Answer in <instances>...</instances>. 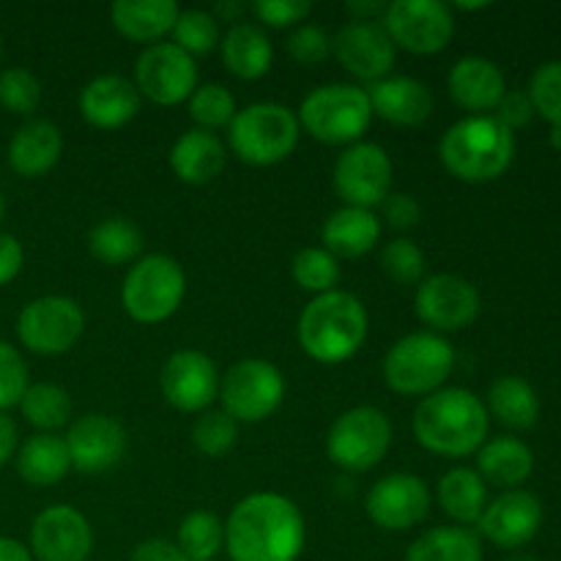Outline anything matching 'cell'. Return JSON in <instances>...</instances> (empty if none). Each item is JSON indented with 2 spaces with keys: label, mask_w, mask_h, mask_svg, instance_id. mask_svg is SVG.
<instances>
[{
  "label": "cell",
  "mask_w": 561,
  "mask_h": 561,
  "mask_svg": "<svg viewBox=\"0 0 561 561\" xmlns=\"http://www.w3.org/2000/svg\"><path fill=\"white\" fill-rule=\"evenodd\" d=\"M64 157V135L47 118H31L9 140V164L22 179H42Z\"/></svg>",
  "instance_id": "obj_25"
},
{
  "label": "cell",
  "mask_w": 561,
  "mask_h": 561,
  "mask_svg": "<svg viewBox=\"0 0 561 561\" xmlns=\"http://www.w3.org/2000/svg\"><path fill=\"white\" fill-rule=\"evenodd\" d=\"M225 159H228V148L214 131L190 129L170 148V168L179 175V181L192 186L211 184L222 173Z\"/></svg>",
  "instance_id": "obj_28"
},
{
  "label": "cell",
  "mask_w": 561,
  "mask_h": 561,
  "mask_svg": "<svg viewBox=\"0 0 561 561\" xmlns=\"http://www.w3.org/2000/svg\"><path fill=\"white\" fill-rule=\"evenodd\" d=\"M27 387L31 383H27L25 359H22V354L14 345L0 340V414L20 405Z\"/></svg>",
  "instance_id": "obj_45"
},
{
  "label": "cell",
  "mask_w": 561,
  "mask_h": 561,
  "mask_svg": "<svg viewBox=\"0 0 561 561\" xmlns=\"http://www.w3.org/2000/svg\"><path fill=\"white\" fill-rule=\"evenodd\" d=\"M535 471V453L529 444L513 436L491 438L477 453V474L485 480V485L504 488V491H518Z\"/></svg>",
  "instance_id": "obj_30"
},
{
  "label": "cell",
  "mask_w": 561,
  "mask_h": 561,
  "mask_svg": "<svg viewBox=\"0 0 561 561\" xmlns=\"http://www.w3.org/2000/svg\"><path fill=\"white\" fill-rule=\"evenodd\" d=\"M411 427L420 447H425L427 453L442 458H469L488 442L491 416L474 392L449 387L422 398Z\"/></svg>",
  "instance_id": "obj_2"
},
{
  "label": "cell",
  "mask_w": 561,
  "mask_h": 561,
  "mask_svg": "<svg viewBox=\"0 0 561 561\" xmlns=\"http://www.w3.org/2000/svg\"><path fill=\"white\" fill-rule=\"evenodd\" d=\"M0 58H3V38H0Z\"/></svg>",
  "instance_id": "obj_59"
},
{
  "label": "cell",
  "mask_w": 561,
  "mask_h": 561,
  "mask_svg": "<svg viewBox=\"0 0 561 561\" xmlns=\"http://www.w3.org/2000/svg\"><path fill=\"white\" fill-rule=\"evenodd\" d=\"M447 88L453 102L471 115H488L507 93L504 71L482 55H466L449 69Z\"/></svg>",
  "instance_id": "obj_23"
},
{
  "label": "cell",
  "mask_w": 561,
  "mask_h": 561,
  "mask_svg": "<svg viewBox=\"0 0 561 561\" xmlns=\"http://www.w3.org/2000/svg\"><path fill=\"white\" fill-rule=\"evenodd\" d=\"M405 561H485L482 540L466 526H436L416 537Z\"/></svg>",
  "instance_id": "obj_34"
},
{
  "label": "cell",
  "mask_w": 561,
  "mask_h": 561,
  "mask_svg": "<svg viewBox=\"0 0 561 561\" xmlns=\"http://www.w3.org/2000/svg\"><path fill=\"white\" fill-rule=\"evenodd\" d=\"M381 211L389 228L394 230H411L422 219L420 201L414 195H405V192H389L381 203Z\"/></svg>",
  "instance_id": "obj_48"
},
{
  "label": "cell",
  "mask_w": 561,
  "mask_h": 561,
  "mask_svg": "<svg viewBox=\"0 0 561 561\" xmlns=\"http://www.w3.org/2000/svg\"><path fill=\"white\" fill-rule=\"evenodd\" d=\"M239 442V422L225 414L222 409H208L192 425V444L206 458H222Z\"/></svg>",
  "instance_id": "obj_40"
},
{
  "label": "cell",
  "mask_w": 561,
  "mask_h": 561,
  "mask_svg": "<svg viewBox=\"0 0 561 561\" xmlns=\"http://www.w3.org/2000/svg\"><path fill=\"white\" fill-rule=\"evenodd\" d=\"M88 250L104 266H121V263L140 261L142 233L131 219L107 217L91 228V233H88Z\"/></svg>",
  "instance_id": "obj_35"
},
{
  "label": "cell",
  "mask_w": 561,
  "mask_h": 561,
  "mask_svg": "<svg viewBox=\"0 0 561 561\" xmlns=\"http://www.w3.org/2000/svg\"><path fill=\"white\" fill-rule=\"evenodd\" d=\"M186 113L195 121V129L214 131L228 129L239 107H236V96L222 82H206V85H197L195 93L186 99Z\"/></svg>",
  "instance_id": "obj_38"
},
{
  "label": "cell",
  "mask_w": 561,
  "mask_h": 561,
  "mask_svg": "<svg viewBox=\"0 0 561 561\" xmlns=\"http://www.w3.org/2000/svg\"><path fill=\"white\" fill-rule=\"evenodd\" d=\"M510 561H535V559H531V557H524V553H515V557L510 559Z\"/></svg>",
  "instance_id": "obj_57"
},
{
  "label": "cell",
  "mask_w": 561,
  "mask_h": 561,
  "mask_svg": "<svg viewBox=\"0 0 561 561\" xmlns=\"http://www.w3.org/2000/svg\"><path fill=\"white\" fill-rule=\"evenodd\" d=\"M488 5H491V3H455V9H460V11H482V9H488Z\"/></svg>",
  "instance_id": "obj_55"
},
{
  "label": "cell",
  "mask_w": 561,
  "mask_h": 561,
  "mask_svg": "<svg viewBox=\"0 0 561 561\" xmlns=\"http://www.w3.org/2000/svg\"><path fill=\"white\" fill-rule=\"evenodd\" d=\"M140 113V91L121 75H99L82 88L80 115L93 129L113 131Z\"/></svg>",
  "instance_id": "obj_24"
},
{
  "label": "cell",
  "mask_w": 561,
  "mask_h": 561,
  "mask_svg": "<svg viewBox=\"0 0 561 561\" xmlns=\"http://www.w3.org/2000/svg\"><path fill=\"white\" fill-rule=\"evenodd\" d=\"M250 11L257 22L268 27L301 25L312 14L310 0H257L250 3Z\"/></svg>",
  "instance_id": "obj_47"
},
{
  "label": "cell",
  "mask_w": 561,
  "mask_h": 561,
  "mask_svg": "<svg viewBox=\"0 0 561 561\" xmlns=\"http://www.w3.org/2000/svg\"><path fill=\"white\" fill-rule=\"evenodd\" d=\"M392 159L383 146L359 140L345 148L334 162L332 184L343 206L370 208L381 206L392 186Z\"/></svg>",
  "instance_id": "obj_13"
},
{
  "label": "cell",
  "mask_w": 561,
  "mask_h": 561,
  "mask_svg": "<svg viewBox=\"0 0 561 561\" xmlns=\"http://www.w3.org/2000/svg\"><path fill=\"white\" fill-rule=\"evenodd\" d=\"M542 526V504L535 493L524 491H504L502 496H496L493 502H488L485 513H482L480 535L488 542H493L496 548L504 551H518L526 542H531L537 537Z\"/></svg>",
  "instance_id": "obj_21"
},
{
  "label": "cell",
  "mask_w": 561,
  "mask_h": 561,
  "mask_svg": "<svg viewBox=\"0 0 561 561\" xmlns=\"http://www.w3.org/2000/svg\"><path fill=\"white\" fill-rule=\"evenodd\" d=\"M186 294V274L170 255H142L131 263L121 285L124 312L137 323H162L175 316Z\"/></svg>",
  "instance_id": "obj_8"
},
{
  "label": "cell",
  "mask_w": 561,
  "mask_h": 561,
  "mask_svg": "<svg viewBox=\"0 0 561 561\" xmlns=\"http://www.w3.org/2000/svg\"><path fill=\"white\" fill-rule=\"evenodd\" d=\"M135 85L140 96L159 107H175L186 102L197 88V66L192 55L173 42L148 44L135 64Z\"/></svg>",
  "instance_id": "obj_14"
},
{
  "label": "cell",
  "mask_w": 561,
  "mask_h": 561,
  "mask_svg": "<svg viewBox=\"0 0 561 561\" xmlns=\"http://www.w3.org/2000/svg\"><path fill=\"white\" fill-rule=\"evenodd\" d=\"M22 263H25V250H22L20 239L11 233H0V288L22 272Z\"/></svg>",
  "instance_id": "obj_50"
},
{
  "label": "cell",
  "mask_w": 561,
  "mask_h": 561,
  "mask_svg": "<svg viewBox=\"0 0 561 561\" xmlns=\"http://www.w3.org/2000/svg\"><path fill=\"white\" fill-rule=\"evenodd\" d=\"M301 137L299 118L290 107L277 102H255L239 110L228 126V146L241 162L268 168L296 151Z\"/></svg>",
  "instance_id": "obj_5"
},
{
  "label": "cell",
  "mask_w": 561,
  "mask_h": 561,
  "mask_svg": "<svg viewBox=\"0 0 561 561\" xmlns=\"http://www.w3.org/2000/svg\"><path fill=\"white\" fill-rule=\"evenodd\" d=\"M175 546L190 561H211L225 548V524L208 510H195L179 524Z\"/></svg>",
  "instance_id": "obj_37"
},
{
  "label": "cell",
  "mask_w": 561,
  "mask_h": 561,
  "mask_svg": "<svg viewBox=\"0 0 561 561\" xmlns=\"http://www.w3.org/2000/svg\"><path fill=\"white\" fill-rule=\"evenodd\" d=\"M219 49H222L225 69L244 82L266 77L274 64L272 38L257 22L241 20L230 25L228 33L219 38Z\"/></svg>",
  "instance_id": "obj_27"
},
{
  "label": "cell",
  "mask_w": 561,
  "mask_h": 561,
  "mask_svg": "<svg viewBox=\"0 0 561 561\" xmlns=\"http://www.w3.org/2000/svg\"><path fill=\"white\" fill-rule=\"evenodd\" d=\"M296 118L323 146H354L370 129L373 107L365 88L332 82L307 93Z\"/></svg>",
  "instance_id": "obj_7"
},
{
  "label": "cell",
  "mask_w": 561,
  "mask_h": 561,
  "mask_svg": "<svg viewBox=\"0 0 561 561\" xmlns=\"http://www.w3.org/2000/svg\"><path fill=\"white\" fill-rule=\"evenodd\" d=\"M455 367V348L436 332L400 337L383 356V381L400 398H427L438 392Z\"/></svg>",
  "instance_id": "obj_6"
},
{
  "label": "cell",
  "mask_w": 561,
  "mask_h": 561,
  "mask_svg": "<svg viewBox=\"0 0 561 561\" xmlns=\"http://www.w3.org/2000/svg\"><path fill=\"white\" fill-rule=\"evenodd\" d=\"M20 449V431L9 414H0V469L9 463Z\"/></svg>",
  "instance_id": "obj_52"
},
{
  "label": "cell",
  "mask_w": 561,
  "mask_h": 561,
  "mask_svg": "<svg viewBox=\"0 0 561 561\" xmlns=\"http://www.w3.org/2000/svg\"><path fill=\"white\" fill-rule=\"evenodd\" d=\"M367 518L383 531H409L431 513V491L416 474L381 477L367 493Z\"/></svg>",
  "instance_id": "obj_17"
},
{
  "label": "cell",
  "mask_w": 561,
  "mask_h": 561,
  "mask_svg": "<svg viewBox=\"0 0 561 561\" xmlns=\"http://www.w3.org/2000/svg\"><path fill=\"white\" fill-rule=\"evenodd\" d=\"M222 411L236 422H263L283 405L285 378L266 359H241L219 381Z\"/></svg>",
  "instance_id": "obj_11"
},
{
  "label": "cell",
  "mask_w": 561,
  "mask_h": 561,
  "mask_svg": "<svg viewBox=\"0 0 561 561\" xmlns=\"http://www.w3.org/2000/svg\"><path fill=\"white\" fill-rule=\"evenodd\" d=\"M416 316L433 332H460L480 318V290L460 274H431L416 288Z\"/></svg>",
  "instance_id": "obj_15"
},
{
  "label": "cell",
  "mask_w": 561,
  "mask_h": 561,
  "mask_svg": "<svg viewBox=\"0 0 561 561\" xmlns=\"http://www.w3.org/2000/svg\"><path fill=\"white\" fill-rule=\"evenodd\" d=\"M27 548L36 561H88L93 551V529L80 510L55 504L33 518Z\"/></svg>",
  "instance_id": "obj_18"
},
{
  "label": "cell",
  "mask_w": 561,
  "mask_h": 561,
  "mask_svg": "<svg viewBox=\"0 0 561 561\" xmlns=\"http://www.w3.org/2000/svg\"><path fill=\"white\" fill-rule=\"evenodd\" d=\"M20 411L38 433H58L71 420V398L58 383H31L20 400Z\"/></svg>",
  "instance_id": "obj_36"
},
{
  "label": "cell",
  "mask_w": 561,
  "mask_h": 561,
  "mask_svg": "<svg viewBox=\"0 0 561 561\" xmlns=\"http://www.w3.org/2000/svg\"><path fill=\"white\" fill-rule=\"evenodd\" d=\"M392 447V422L376 405H356L340 414L329 427L327 453L345 471H370Z\"/></svg>",
  "instance_id": "obj_9"
},
{
  "label": "cell",
  "mask_w": 561,
  "mask_h": 561,
  "mask_svg": "<svg viewBox=\"0 0 561 561\" xmlns=\"http://www.w3.org/2000/svg\"><path fill=\"white\" fill-rule=\"evenodd\" d=\"M378 239H381V219L370 208H337L329 214L321 228L323 250L332 252L337 261L340 257L354 261V257L367 255L370 250H376Z\"/></svg>",
  "instance_id": "obj_26"
},
{
  "label": "cell",
  "mask_w": 561,
  "mask_h": 561,
  "mask_svg": "<svg viewBox=\"0 0 561 561\" xmlns=\"http://www.w3.org/2000/svg\"><path fill=\"white\" fill-rule=\"evenodd\" d=\"M438 504L444 513L455 520L458 526H477L482 513L488 507V485L477 469L469 466H455L438 482Z\"/></svg>",
  "instance_id": "obj_32"
},
{
  "label": "cell",
  "mask_w": 561,
  "mask_h": 561,
  "mask_svg": "<svg viewBox=\"0 0 561 561\" xmlns=\"http://www.w3.org/2000/svg\"><path fill=\"white\" fill-rule=\"evenodd\" d=\"M290 58L301 66H318L332 53V38L318 25H296L285 42Z\"/></svg>",
  "instance_id": "obj_46"
},
{
  "label": "cell",
  "mask_w": 561,
  "mask_h": 561,
  "mask_svg": "<svg viewBox=\"0 0 561 561\" xmlns=\"http://www.w3.org/2000/svg\"><path fill=\"white\" fill-rule=\"evenodd\" d=\"M173 44L184 49L186 55H208L219 47V22L211 11L186 9L181 11L173 27Z\"/></svg>",
  "instance_id": "obj_41"
},
{
  "label": "cell",
  "mask_w": 561,
  "mask_h": 561,
  "mask_svg": "<svg viewBox=\"0 0 561 561\" xmlns=\"http://www.w3.org/2000/svg\"><path fill=\"white\" fill-rule=\"evenodd\" d=\"M381 27L394 47L414 55H436L453 42L455 14L444 0H394L383 9Z\"/></svg>",
  "instance_id": "obj_12"
},
{
  "label": "cell",
  "mask_w": 561,
  "mask_h": 561,
  "mask_svg": "<svg viewBox=\"0 0 561 561\" xmlns=\"http://www.w3.org/2000/svg\"><path fill=\"white\" fill-rule=\"evenodd\" d=\"M442 164L466 184L502 179L515 159V135L493 115H469L444 131L438 142Z\"/></svg>",
  "instance_id": "obj_4"
},
{
  "label": "cell",
  "mask_w": 561,
  "mask_h": 561,
  "mask_svg": "<svg viewBox=\"0 0 561 561\" xmlns=\"http://www.w3.org/2000/svg\"><path fill=\"white\" fill-rule=\"evenodd\" d=\"M526 93H529L535 113L546 124H551V129H561V60H548V64L537 66Z\"/></svg>",
  "instance_id": "obj_42"
},
{
  "label": "cell",
  "mask_w": 561,
  "mask_h": 561,
  "mask_svg": "<svg viewBox=\"0 0 561 561\" xmlns=\"http://www.w3.org/2000/svg\"><path fill=\"white\" fill-rule=\"evenodd\" d=\"M0 561H36L31 548L14 537H0Z\"/></svg>",
  "instance_id": "obj_53"
},
{
  "label": "cell",
  "mask_w": 561,
  "mask_h": 561,
  "mask_svg": "<svg viewBox=\"0 0 561 561\" xmlns=\"http://www.w3.org/2000/svg\"><path fill=\"white\" fill-rule=\"evenodd\" d=\"M219 376L211 356L195 348H181L168 356L159 373L164 400L184 414H203L219 398Z\"/></svg>",
  "instance_id": "obj_16"
},
{
  "label": "cell",
  "mask_w": 561,
  "mask_h": 561,
  "mask_svg": "<svg viewBox=\"0 0 561 561\" xmlns=\"http://www.w3.org/2000/svg\"><path fill=\"white\" fill-rule=\"evenodd\" d=\"M370 318L365 305L348 290L316 296L301 310L296 337L301 351L321 365H343L359 354L367 340Z\"/></svg>",
  "instance_id": "obj_3"
},
{
  "label": "cell",
  "mask_w": 561,
  "mask_h": 561,
  "mask_svg": "<svg viewBox=\"0 0 561 561\" xmlns=\"http://www.w3.org/2000/svg\"><path fill=\"white\" fill-rule=\"evenodd\" d=\"M250 11V3H236V0H230V3H217L214 5V20L217 22H230V25H236V22H241V16Z\"/></svg>",
  "instance_id": "obj_54"
},
{
  "label": "cell",
  "mask_w": 561,
  "mask_h": 561,
  "mask_svg": "<svg viewBox=\"0 0 561 561\" xmlns=\"http://www.w3.org/2000/svg\"><path fill=\"white\" fill-rule=\"evenodd\" d=\"M307 526L301 510L279 493H250L225 520L230 561H296L305 551Z\"/></svg>",
  "instance_id": "obj_1"
},
{
  "label": "cell",
  "mask_w": 561,
  "mask_h": 561,
  "mask_svg": "<svg viewBox=\"0 0 561 561\" xmlns=\"http://www.w3.org/2000/svg\"><path fill=\"white\" fill-rule=\"evenodd\" d=\"M3 214H5V201H3V195H0V219H3Z\"/></svg>",
  "instance_id": "obj_58"
},
{
  "label": "cell",
  "mask_w": 561,
  "mask_h": 561,
  "mask_svg": "<svg viewBox=\"0 0 561 561\" xmlns=\"http://www.w3.org/2000/svg\"><path fill=\"white\" fill-rule=\"evenodd\" d=\"M551 146L559 151V162H561V129L551 131Z\"/></svg>",
  "instance_id": "obj_56"
},
{
  "label": "cell",
  "mask_w": 561,
  "mask_h": 561,
  "mask_svg": "<svg viewBox=\"0 0 561 561\" xmlns=\"http://www.w3.org/2000/svg\"><path fill=\"white\" fill-rule=\"evenodd\" d=\"M16 471L33 488H53L71 471L69 447L58 433H36L16 449Z\"/></svg>",
  "instance_id": "obj_31"
},
{
  "label": "cell",
  "mask_w": 561,
  "mask_h": 561,
  "mask_svg": "<svg viewBox=\"0 0 561 561\" xmlns=\"http://www.w3.org/2000/svg\"><path fill=\"white\" fill-rule=\"evenodd\" d=\"M381 268L398 285H420L425 279V252L411 239H392L381 247Z\"/></svg>",
  "instance_id": "obj_43"
},
{
  "label": "cell",
  "mask_w": 561,
  "mask_h": 561,
  "mask_svg": "<svg viewBox=\"0 0 561 561\" xmlns=\"http://www.w3.org/2000/svg\"><path fill=\"white\" fill-rule=\"evenodd\" d=\"M488 416L510 431H529L540 420V398L520 376H502L488 389Z\"/></svg>",
  "instance_id": "obj_33"
},
{
  "label": "cell",
  "mask_w": 561,
  "mask_h": 561,
  "mask_svg": "<svg viewBox=\"0 0 561 561\" xmlns=\"http://www.w3.org/2000/svg\"><path fill=\"white\" fill-rule=\"evenodd\" d=\"M531 115H535V107H531L529 93H526V91H507L502 96V102H499L496 115H493V118H496L499 124L504 126V129H510L515 135V131L524 129V126L529 124Z\"/></svg>",
  "instance_id": "obj_49"
},
{
  "label": "cell",
  "mask_w": 561,
  "mask_h": 561,
  "mask_svg": "<svg viewBox=\"0 0 561 561\" xmlns=\"http://www.w3.org/2000/svg\"><path fill=\"white\" fill-rule=\"evenodd\" d=\"M394 44L381 22H345L332 38V53L337 64L356 80L373 82L389 77L394 66Z\"/></svg>",
  "instance_id": "obj_20"
},
{
  "label": "cell",
  "mask_w": 561,
  "mask_h": 561,
  "mask_svg": "<svg viewBox=\"0 0 561 561\" xmlns=\"http://www.w3.org/2000/svg\"><path fill=\"white\" fill-rule=\"evenodd\" d=\"M290 274H294V283L301 290H310V294L321 296L329 294V290H337L340 261L332 252L323 250V247H307V250L294 255Z\"/></svg>",
  "instance_id": "obj_39"
},
{
  "label": "cell",
  "mask_w": 561,
  "mask_h": 561,
  "mask_svg": "<svg viewBox=\"0 0 561 561\" xmlns=\"http://www.w3.org/2000/svg\"><path fill=\"white\" fill-rule=\"evenodd\" d=\"M129 561H190L181 553V548L175 542L162 540V537H153V540H142L140 546L131 551Z\"/></svg>",
  "instance_id": "obj_51"
},
{
  "label": "cell",
  "mask_w": 561,
  "mask_h": 561,
  "mask_svg": "<svg viewBox=\"0 0 561 561\" xmlns=\"http://www.w3.org/2000/svg\"><path fill=\"white\" fill-rule=\"evenodd\" d=\"M181 9L175 0H115L110 5L113 27L129 42L157 44L173 33Z\"/></svg>",
  "instance_id": "obj_29"
},
{
  "label": "cell",
  "mask_w": 561,
  "mask_h": 561,
  "mask_svg": "<svg viewBox=\"0 0 561 561\" xmlns=\"http://www.w3.org/2000/svg\"><path fill=\"white\" fill-rule=\"evenodd\" d=\"M42 102V82L25 66L0 71V104L14 115H31Z\"/></svg>",
  "instance_id": "obj_44"
},
{
  "label": "cell",
  "mask_w": 561,
  "mask_h": 561,
  "mask_svg": "<svg viewBox=\"0 0 561 561\" xmlns=\"http://www.w3.org/2000/svg\"><path fill=\"white\" fill-rule=\"evenodd\" d=\"M85 332V312L69 296H38L16 316V337L36 356H60Z\"/></svg>",
  "instance_id": "obj_10"
},
{
  "label": "cell",
  "mask_w": 561,
  "mask_h": 561,
  "mask_svg": "<svg viewBox=\"0 0 561 561\" xmlns=\"http://www.w3.org/2000/svg\"><path fill=\"white\" fill-rule=\"evenodd\" d=\"M373 115L400 129L422 126L433 115L431 88L414 77H383V80L367 85Z\"/></svg>",
  "instance_id": "obj_22"
},
{
  "label": "cell",
  "mask_w": 561,
  "mask_h": 561,
  "mask_svg": "<svg viewBox=\"0 0 561 561\" xmlns=\"http://www.w3.org/2000/svg\"><path fill=\"white\" fill-rule=\"evenodd\" d=\"M71 469L82 474H102L115 469L129 449V436L118 420L107 414H85L69 425L64 436Z\"/></svg>",
  "instance_id": "obj_19"
}]
</instances>
